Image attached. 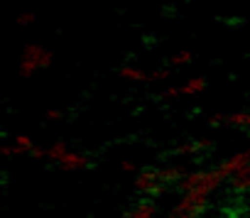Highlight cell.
<instances>
[{"mask_svg":"<svg viewBox=\"0 0 250 218\" xmlns=\"http://www.w3.org/2000/svg\"><path fill=\"white\" fill-rule=\"evenodd\" d=\"M223 184L226 181L216 167H196V169H187V174L179 179L174 191L177 194H201V196L216 198L223 191Z\"/></svg>","mask_w":250,"mask_h":218,"instance_id":"1","label":"cell"},{"mask_svg":"<svg viewBox=\"0 0 250 218\" xmlns=\"http://www.w3.org/2000/svg\"><path fill=\"white\" fill-rule=\"evenodd\" d=\"M54 59H57V54H54L52 49H47V47H42V44H25V49H22V54H20V64H18L20 76H22V79H30V76H35L37 71L49 69V66L54 64Z\"/></svg>","mask_w":250,"mask_h":218,"instance_id":"2","label":"cell"},{"mask_svg":"<svg viewBox=\"0 0 250 218\" xmlns=\"http://www.w3.org/2000/svg\"><path fill=\"white\" fill-rule=\"evenodd\" d=\"M216 203L211 196H201V194H179L177 203L169 208L172 218H201L213 213Z\"/></svg>","mask_w":250,"mask_h":218,"instance_id":"3","label":"cell"},{"mask_svg":"<svg viewBox=\"0 0 250 218\" xmlns=\"http://www.w3.org/2000/svg\"><path fill=\"white\" fill-rule=\"evenodd\" d=\"M213 167L218 169V174L223 177L226 184L248 179V177H250V152H248V150H238V152H233L230 157L218 159Z\"/></svg>","mask_w":250,"mask_h":218,"instance_id":"4","label":"cell"},{"mask_svg":"<svg viewBox=\"0 0 250 218\" xmlns=\"http://www.w3.org/2000/svg\"><path fill=\"white\" fill-rule=\"evenodd\" d=\"M133 186L138 191V196H147V198H162L169 189L157 179V167H138V172L133 174Z\"/></svg>","mask_w":250,"mask_h":218,"instance_id":"5","label":"cell"},{"mask_svg":"<svg viewBox=\"0 0 250 218\" xmlns=\"http://www.w3.org/2000/svg\"><path fill=\"white\" fill-rule=\"evenodd\" d=\"M213 211H218V213L226 216V218H243V216H248V211H250L248 196H230V194H226L223 201H221Z\"/></svg>","mask_w":250,"mask_h":218,"instance_id":"6","label":"cell"},{"mask_svg":"<svg viewBox=\"0 0 250 218\" xmlns=\"http://www.w3.org/2000/svg\"><path fill=\"white\" fill-rule=\"evenodd\" d=\"M54 164H59L64 172H83V169H91L93 167V162H91V157L86 152H79V150H71V147Z\"/></svg>","mask_w":250,"mask_h":218,"instance_id":"7","label":"cell"},{"mask_svg":"<svg viewBox=\"0 0 250 218\" xmlns=\"http://www.w3.org/2000/svg\"><path fill=\"white\" fill-rule=\"evenodd\" d=\"M160 213V203L157 198H147V196H138L130 208H125V218H155Z\"/></svg>","mask_w":250,"mask_h":218,"instance_id":"8","label":"cell"},{"mask_svg":"<svg viewBox=\"0 0 250 218\" xmlns=\"http://www.w3.org/2000/svg\"><path fill=\"white\" fill-rule=\"evenodd\" d=\"M213 150V140L206 138V140H187L182 145L174 147V157H199V155H206Z\"/></svg>","mask_w":250,"mask_h":218,"instance_id":"9","label":"cell"},{"mask_svg":"<svg viewBox=\"0 0 250 218\" xmlns=\"http://www.w3.org/2000/svg\"><path fill=\"white\" fill-rule=\"evenodd\" d=\"M187 174V167H182V164H177V162H167V164H160L157 167V179L172 191L177 184H179V179Z\"/></svg>","mask_w":250,"mask_h":218,"instance_id":"10","label":"cell"},{"mask_svg":"<svg viewBox=\"0 0 250 218\" xmlns=\"http://www.w3.org/2000/svg\"><path fill=\"white\" fill-rule=\"evenodd\" d=\"M179 91H182V96H189V98L201 96V93L206 91V79H204V76H189V79L179 86Z\"/></svg>","mask_w":250,"mask_h":218,"instance_id":"11","label":"cell"},{"mask_svg":"<svg viewBox=\"0 0 250 218\" xmlns=\"http://www.w3.org/2000/svg\"><path fill=\"white\" fill-rule=\"evenodd\" d=\"M120 79H125V81H133V83H147V71H143L140 66H135V64H125V66H120Z\"/></svg>","mask_w":250,"mask_h":218,"instance_id":"12","label":"cell"},{"mask_svg":"<svg viewBox=\"0 0 250 218\" xmlns=\"http://www.w3.org/2000/svg\"><path fill=\"white\" fill-rule=\"evenodd\" d=\"M223 125H230V128H238V130H248L250 113L248 111H233V113L223 116Z\"/></svg>","mask_w":250,"mask_h":218,"instance_id":"13","label":"cell"},{"mask_svg":"<svg viewBox=\"0 0 250 218\" xmlns=\"http://www.w3.org/2000/svg\"><path fill=\"white\" fill-rule=\"evenodd\" d=\"M191 61H194V52L182 49V52H174V54L167 59V66L174 71V69H184V66H189Z\"/></svg>","mask_w":250,"mask_h":218,"instance_id":"14","label":"cell"},{"mask_svg":"<svg viewBox=\"0 0 250 218\" xmlns=\"http://www.w3.org/2000/svg\"><path fill=\"white\" fill-rule=\"evenodd\" d=\"M172 81V69L169 66H162V69H155L147 74V83H167Z\"/></svg>","mask_w":250,"mask_h":218,"instance_id":"15","label":"cell"},{"mask_svg":"<svg viewBox=\"0 0 250 218\" xmlns=\"http://www.w3.org/2000/svg\"><path fill=\"white\" fill-rule=\"evenodd\" d=\"M66 150H69V145H66V142H62V140H57V142H52L49 147H44V152H47V159H49V162H57Z\"/></svg>","mask_w":250,"mask_h":218,"instance_id":"16","label":"cell"},{"mask_svg":"<svg viewBox=\"0 0 250 218\" xmlns=\"http://www.w3.org/2000/svg\"><path fill=\"white\" fill-rule=\"evenodd\" d=\"M13 145L22 152V157L27 155V150L35 145V138H30V135H15V140H13Z\"/></svg>","mask_w":250,"mask_h":218,"instance_id":"17","label":"cell"},{"mask_svg":"<svg viewBox=\"0 0 250 218\" xmlns=\"http://www.w3.org/2000/svg\"><path fill=\"white\" fill-rule=\"evenodd\" d=\"M35 13H20L18 18H15V25L18 27H30V25H35Z\"/></svg>","mask_w":250,"mask_h":218,"instance_id":"18","label":"cell"},{"mask_svg":"<svg viewBox=\"0 0 250 218\" xmlns=\"http://www.w3.org/2000/svg\"><path fill=\"white\" fill-rule=\"evenodd\" d=\"M44 120L47 123H59V120H64V111L62 108H49V111L44 113Z\"/></svg>","mask_w":250,"mask_h":218,"instance_id":"19","label":"cell"},{"mask_svg":"<svg viewBox=\"0 0 250 218\" xmlns=\"http://www.w3.org/2000/svg\"><path fill=\"white\" fill-rule=\"evenodd\" d=\"M160 96L165 100H174V98H182V91H179V86H167V88H162Z\"/></svg>","mask_w":250,"mask_h":218,"instance_id":"20","label":"cell"},{"mask_svg":"<svg viewBox=\"0 0 250 218\" xmlns=\"http://www.w3.org/2000/svg\"><path fill=\"white\" fill-rule=\"evenodd\" d=\"M25 157H30V159H47V152H44V147H40L37 142L27 150V155Z\"/></svg>","mask_w":250,"mask_h":218,"instance_id":"21","label":"cell"},{"mask_svg":"<svg viewBox=\"0 0 250 218\" xmlns=\"http://www.w3.org/2000/svg\"><path fill=\"white\" fill-rule=\"evenodd\" d=\"M0 157H22V152L10 142V145H0Z\"/></svg>","mask_w":250,"mask_h":218,"instance_id":"22","label":"cell"},{"mask_svg":"<svg viewBox=\"0 0 250 218\" xmlns=\"http://www.w3.org/2000/svg\"><path fill=\"white\" fill-rule=\"evenodd\" d=\"M206 125H208V128H221V125H223V113H211V116L206 118Z\"/></svg>","mask_w":250,"mask_h":218,"instance_id":"23","label":"cell"},{"mask_svg":"<svg viewBox=\"0 0 250 218\" xmlns=\"http://www.w3.org/2000/svg\"><path fill=\"white\" fill-rule=\"evenodd\" d=\"M120 169H123V172H128V174H135V172H138V164L130 162V159H125V162H120Z\"/></svg>","mask_w":250,"mask_h":218,"instance_id":"24","label":"cell"}]
</instances>
